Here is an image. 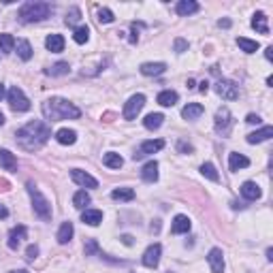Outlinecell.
Segmentation results:
<instances>
[{
  "mask_svg": "<svg viewBox=\"0 0 273 273\" xmlns=\"http://www.w3.org/2000/svg\"><path fill=\"white\" fill-rule=\"evenodd\" d=\"M15 136H17V145L22 149H26V152H36V149H41L45 143H47V139L51 136V128L45 124V122L34 120L19 128Z\"/></svg>",
  "mask_w": 273,
  "mask_h": 273,
  "instance_id": "6da1fadb",
  "label": "cell"
},
{
  "mask_svg": "<svg viewBox=\"0 0 273 273\" xmlns=\"http://www.w3.org/2000/svg\"><path fill=\"white\" fill-rule=\"evenodd\" d=\"M41 111L45 115V120H49V122L77 120L81 115L79 109H77L73 102H68L67 99H47L41 105Z\"/></svg>",
  "mask_w": 273,
  "mask_h": 273,
  "instance_id": "7a4b0ae2",
  "label": "cell"
},
{
  "mask_svg": "<svg viewBox=\"0 0 273 273\" xmlns=\"http://www.w3.org/2000/svg\"><path fill=\"white\" fill-rule=\"evenodd\" d=\"M51 13H54V6L49 2H43V0H30V2H24L19 6V22L24 24H34V22H43L47 19Z\"/></svg>",
  "mask_w": 273,
  "mask_h": 273,
  "instance_id": "3957f363",
  "label": "cell"
},
{
  "mask_svg": "<svg viewBox=\"0 0 273 273\" xmlns=\"http://www.w3.org/2000/svg\"><path fill=\"white\" fill-rule=\"evenodd\" d=\"M26 188H28V194H30V199H32V209H34V213L41 220H51V203L43 197L41 190H38L32 181H28Z\"/></svg>",
  "mask_w": 273,
  "mask_h": 273,
  "instance_id": "277c9868",
  "label": "cell"
},
{
  "mask_svg": "<svg viewBox=\"0 0 273 273\" xmlns=\"http://www.w3.org/2000/svg\"><path fill=\"white\" fill-rule=\"evenodd\" d=\"M233 126H235V120H233V113L226 107H220L216 111V120H213V128H216L218 135L229 136Z\"/></svg>",
  "mask_w": 273,
  "mask_h": 273,
  "instance_id": "5b68a950",
  "label": "cell"
},
{
  "mask_svg": "<svg viewBox=\"0 0 273 273\" xmlns=\"http://www.w3.org/2000/svg\"><path fill=\"white\" fill-rule=\"evenodd\" d=\"M6 99H9V105H11L13 111H19V113H22V111H28V109H30L28 96H26V94L22 92V88H17V86H13V88L9 90Z\"/></svg>",
  "mask_w": 273,
  "mask_h": 273,
  "instance_id": "8992f818",
  "label": "cell"
},
{
  "mask_svg": "<svg viewBox=\"0 0 273 273\" xmlns=\"http://www.w3.org/2000/svg\"><path fill=\"white\" fill-rule=\"evenodd\" d=\"M145 107V96L143 94H133L124 105V120H135L141 113V109Z\"/></svg>",
  "mask_w": 273,
  "mask_h": 273,
  "instance_id": "52a82bcc",
  "label": "cell"
},
{
  "mask_svg": "<svg viewBox=\"0 0 273 273\" xmlns=\"http://www.w3.org/2000/svg\"><path fill=\"white\" fill-rule=\"evenodd\" d=\"M216 92H218V96H222L224 101H237L239 99V88H237V83L231 81V79H218Z\"/></svg>",
  "mask_w": 273,
  "mask_h": 273,
  "instance_id": "ba28073f",
  "label": "cell"
},
{
  "mask_svg": "<svg viewBox=\"0 0 273 273\" xmlns=\"http://www.w3.org/2000/svg\"><path fill=\"white\" fill-rule=\"evenodd\" d=\"M162 147H165V141H162V139H149V141H143V143H141V147H139V152H135V154H133V160H141L143 156H149V154H154V152H160Z\"/></svg>",
  "mask_w": 273,
  "mask_h": 273,
  "instance_id": "9c48e42d",
  "label": "cell"
},
{
  "mask_svg": "<svg viewBox=\"0 0 273 273\" xmlns=\"http://www.w3.org/2000/svg\"><path fill=\"white\" fill-rule=\"evenodd\" d=\"M160 254H162L160 243H152L145 252H143V265L149 267V269H156V267H158V263H160Z\"/></svg>",
  "mask_w": 273,
  "mask_h": 273,
  "instance_id": "30bf717a",
  "label": "cell"
},
{
  "mask_svg": "<svg viewBox=\"0 0 273 273\" xmlns=\"http://www.w3.org/2000/svg\"><path fill=\"white\" fill-rule=\"evenodd\" d=\"M26 235H28V229H26L24 224L13 226V229L9 231V239H6V245H9L11 250H17L19 245H22V241L26 239Z\"/></svg>",
  "mask_w": 273,
  "mask_h": 273,
  "instance_id": "8fae6325",
  "label": "cell"
},
{
  "mask_svg": "<svg viewBox=\"0 0 273 273\" xmlns=\"http://www.w3.org/2000/svg\"><path fill=\"white\" fill-rule=\"evenodd\" d=\"M70 177H73L75 184H79L83 188H99V181H96L90 173L81 171V169H73V171H70Z\"/></svg>",
  "mask_w": 273,
  "mask_h": 273,
  "instance_id": "7c38bea8",
  "label": "cell"
},
{
  "mask_svg": "<svg viewBox=\"0 0 273 273\" xmlns=\"http://www.w3.org/2000/svg\"><path fill=\"white\" fill-rule=\"evenodd\" d=\"M207 263H209L211 267V273H222L224 271V254L220 248H213L209 250V254H207Z\"/></svg>",
  "mask_w": 273,
  "mask_h": 273,
  "instance_id": "4fadbf2b",
  "label": "cell"
},
{
  "mask_svg": "<svg viewBox=\"0 0 273 273\" xmlns=\"http://www.w3.org/2000/svg\"><path fill=\"white\" fill-rule=\"evenodd\" d=\"M241 197L245 201H258L263 197V190L256 181H243L241 184Z\"/></svg>",
  "mask_w": 273,
  "mask_h": 273,
  "instance_id": "5bb4252c",
  "label": "cell"
},
{
  "mask_svg": "<svg viewBox=\"0 0 273 273\" xmlns=\"http://www.w3.org/2000/svg\"><path fill=\"white\" fill-rule=\"evenodd\" d=\"M190 226H192V222H190V218L188 216H175L173 218V224H171V233L173 235H184V233H188L190 231Z\"/></svg>",
  "mask_w": 273,
  "mask_h": 273,
  "instance_id": "9a60e30c",
  "label": "cell"
},
{
  "mask_svg": "<svg viewBox=\"0 0 273 273\" xmlns=\"http://www.w3.org/2000/svg\"><path fill=\"white\" fill-rule=\"evenodd\" d=\"M141 177H143V181H147V184H154V181L158 179V162L156 160L145 162L141 169Z\"/></svg>",
  "mask_w": 273,
  "mask_h": 273,
  "instance_id": "2e32d148",
  "label": "cell"
},
{
  "mask_svg": "<svg viewBox=\"0 0 273 273\" xmlns=\"http://www.w3.org/2000/svg\"><path fill=\"white\" fill-rule=\"evenodd\" d=\"M141 75H145V77H156V75H162L167 70V64L165 62H145V64H141Z\"/></svg>",
  "mask_w": 273,
  "mask_h": 273,
  "instance_id": "e0dca14e",
  "label": "cell"
},
{
  "mask_svg": "<svg viewBox=\"0 0 273 273\" xmlns=\"http://www.w3.org/2000/svg\"><path fill=\"white\" fill-rule=\"evenodd\" d=\"M273 136V128L271 126H263L261 131H256V133H250L248 136H245V141L250 143V145H256V143H263V141H267Z\"/></svg>",
  "mask_w": 273,
  "mask_h": 273,
  "instance_id": "ac0fdd59",
  "label": "cell"
},
{
  "mask_svg": "<svg viewBox=\"0 0 273 273\" xmlns=\"http://www.w3.org/2000/svg\"><path fill=\"white\" fill-rule=\"evenodd\" d=\"M199 9H201L199 2H194V0H179V2L175 4V11H177V15H181V17L192 15V13H197Z\"/></svg>",
  "mask_w": 273,
  "mask_h": 273,
  "instance_id": "d6986e66",
  "label": "cell"
},
{
  "mask_svg": "<svg viewBox=\"0 0 273 273\" xmlns=\"http://www.w3.org/2000/svg\"><path fill=\"white\" fill-rule=\"evenodd\" d=\"M203 111H205L203 105H199V102H188V105L181 109V118L184 120H197V118L203 115Z\"/></svg>",
  "mask_w": 273,
  "mask_h": 273,
  "instance_id": "ffe728a7",
  "label": "cell"
},
{
  "mask_svg": "<svg viewBox=\"0 0 273 273\" xmlns=\"http://www.w3.org/2000/svg\"><path fill=\"white\" fill-rule=\"evenodd\" d=\"M267 15H265L263 11L254 13V17H252V28L256 32H261V34H269V24H267Z\"/></svg>",
  "mask_w": 273,
  "mask_h": 273,
  "instance_id": "44dd1931",
  "label": "cell"
},
{
  "mask_svg": "<svg viewBox=\"0 0 273 273\" xmlns=\"http://www.w3.org/2000/svg\"><path fill=\"white\" fill-rule=\"evenodd\" d=\"M0 167H2L4 171H17V158L9 149H0Z\"/></svg>",
  "mask_w": 273,
  "mask_h": 273,
  "instance_id": "7402d4cb",
  "label": "cell"
},
{
  "mask_svg": "<svg viewBox=\"0 0 273 273\" xmlns=\"http://www.w3.org/2000/svg\"><path fill=\"white\" fill-rule=\"evenodd\" d=\"M45 47H47L51 54H60L64 49V36L62 34H49L45 38Z\"/></svg>",
  "mask_w": 273,
  "mask_h": 273,
  "instance_id": "603a6c76",
  "label": "cell"
},
{
  "mask_svg": "<svg viewBox=\"0 0 273 273\" xmlns=\"http://www.w3.org/2000/svg\"><path fill=\"white\" fill-rule=\"evenodd\" d=\"M73 233H75L73 222H62L60 231H58V235H56L58 243H60V245H67V243L70 241V239H73Z\"/></svg>",
  "mask_w": 273,
  "mask_h": 273,
  "instance_id": "cb8c5ba5",
  "label": "cell"
},
{
  "mask_svg": "<svg viewBox=\"0 0 273 273\" xmlns=\"http://www.w3.org/2000/svg\"><path fill=\"white\" fill-rule=\"evenodd\" d=\"M81 222L88 226H99L102 222V211L99 209H86L81 213Z\"/></svg>",
  "mask_w": 273,
  "mask_h": 273,
  "instance_id": "d4e9b609",
  "label": "cell"
},
{
  "mask_svg": "<svg viewBox=\"0 0 273 273\" xmlns=\"http://www.w3.org/2000/svg\"><path fill=\"white\" fill-rule=\"evenodd\" d=\"M245 167H250V160L245 158L243 154L233 152L229 156V169H231V171H239V169H245Z\"/></svg>",
  "mask_w": 273,
  "mask_h": 273,
  "instance_id": "484cf974",
  "label": "cell"
},
{
  "mask_svg": "<svg viewBox=\"0 0 273 273\" xmlns=\"http://www.w3.org/2000/svg\"><path fill=\"white\" fill-rule=\"evenodd\" d=\"M177 92H175V90H162V92L158 94V105H162V107H173L175 102H177Z\"/></svg>",
  "mask_w": 273,
  "mask_h": 273,
  "instance_id": "4316f807",
  "label": "cell"
},
{
  "mask_svg": "<svg viewBox=\"0 0 273 273\" xmlns=\"http://www.w3.org/2000/svg\"><path fill=\"white\" fill-rule=\"evenodd\" d=\"M162 122H165V115L162 113H147L145 120H143V126H145L147 131H158L162 126Z\"/></svg>",
  "mask_w": 273,
  "mask_h": 273,
  "instance_id": "83f0119b",
  "label": "cell"
},
{
  "mask_svg": "<svg viewBox=\"0 0 273 273\" xmlns=\"http://www.w3.org/2000/svg\"><path fill=\"white\" fill-rule=\"evenodd\" d=\"M56 141L62 143V145H73L77 141V133L70 131V128H60V131L56 133Z\"/></svg>",
  "mask_w": 273,
  "mask_h": 273,
  "instance_id": "f1b7e54d",
  "label": "cell"
},
{
  "mask_svg": "<svg viewBox=\"0 0 273 273\" xmlns=\"http://www.w3.org/2000/svg\"><path fill=\"white\" fill-rule=\"evenodd\" d=\"M102 165L109 167V169H122V165H124V158H122L120 154H115V152H107L105 158H102Z\"/></svg>",
  "mask_w": 273,
  "mask_h": 273,
  "instance_id": "f546056e",
  "label": "cell"
},
{
  "mask_svg": "<svg viewBox=\"0 0 273 273\" xmlns=\"http://www.w3.org/2000/svg\"><path fill=\"white\" fill-rule=\"evenodd\" d=\"M237 45L241 47V51H245V54H254V51H258V41H252V38H245V36H239L237 38Z\"/></svg>",
  "mask_w": 273,
  "mask_h": 273,
  "instance_id": "4dcf8cb0",
  "label": "cell"
},
{
  "mask_svg": "<svg viewBox=\"0 0 273 273\" xmlns=\"http://www.w3.org/2000/svg\"><path fill=\"white\" fill-rule=\"evenodd\" d=\"M111 199L113 201H133L135 190L133 188H115V190L111 192Z\"/></svg>",
  "mask_w": 273,
  "mask_h": 273,
  "instance_id": "1f68e13d",
  "label": "cell"
},
{
  "mask_svg": "<svg viewBox=\"0 0 273 273\" xmlns=\"http://www.w3.org/2000/svg\"><path fill=\"white\" fill-rule=\"evenodd\" d=\"M90 194L86 190H77L75 197H73V205L77 207V209H86V205H90Z\"/></svg>",
  "mask_w": 273,
  "mask_h": 273,
  "instance_id": "d6a6232c",
  "label": "cell"
},
{
  "mask_svg": "<svg viewBox=\"0 0 273 273\" xmlns=\"http://www.w3.org/2000/svg\"><path fill=\"white\" fill-rule=\"evenodd\" d=\"M68 70H70L68 62H56L54 67L47 68V75H51V77H60V75H68Z\"/></svg>",
  "mask_w": 273,
  "mask_h": 273,
  "instance_id": "836d02e7",
  "label": "cell"
},
{
  "mask_svg": "<svg viewBox=\"0 0 273 273\" xmlns=\"http://www.w3.org/2000/svg\"><path fill=\"white\" fill-rule=\"evenodd\" d=\"M13 47H15V38L13 34H0V51H4V54H11Z\"/></svg>",
  "mask_w": 273,
  "mask_h": 273,
  "instance_id": "e575fe53",
  "label": "cell"
},
{
  "mask_svg": "<svg viewBox=\"0 0 273 273\" xmlns=\"http://www.w3.org/2000/svg\"><path fill=\"white\" fill-rule=\"evenodd\" d=\"M73 38H75V43H79V45L88 43V38H90V28H88V26H77L75 32H73Z\"/></svg>",
  "mask_w": 273,
  "mask_h": 273,
  "instance_id": "d590c367",
  "label": "cell"
},
{
  "mask_svg": "<svg viewBox=\"0 0 273 273\" xmlns=\"http://www.w3.org/2000/svg\"><path fill=\"white\" fill-rule=\"evenodd\" d=\"M201 173H203L207 179H211V181H220V175H218L216 167H213L211 162H205V165H201Z\"/></svg>",
  "mask_w": 273,
  "mask_h": 273,
  "instance_id": "8d00e7d4",
  "label": "cell"
},
{
  "mask_svg": "<svg viewBox=\"0 0 273 273\" xmlns=\"http://www.w3.org/2000/svg\"><path fill=\"white\" fill-rule=\"evenodd\" d=\"M17 56L22 58V60H30L32 58V47L28 41H19L17 43Z\"/></svg>",
  "mask_w": 273,
  "mask_h": 273,
  "instance_id": "74e56055",
  "label": "cell"
},
{
  "mask_svg": "<svg viewBox=\"0 0 273 273\" xmlns=\"http://www.w3.org/2000/svg\"><path fill=\"white\" fill-rule=\"evenodd\" d=\"M79 19H81V9H79V6H70V11L67 13V17H64L67 26H75Z\"/></svg>",
  "mask_w": 273,
  "mask_h": 273,
  "instance_id": "f35d334b",
  "label": "cell"
},
{
  "mask_svg": "<svg viewBox=\"0 0 273 273\" xmlns=\"http://www.w3.org/2000/svg\"><path fill=\"white\" fill-rule=\"evenodd\" d=\"M99 243H96V239H88L86 245H83V254L86 256H92V254H99Z\"/></svg>",
  "mask_w": 273,
  "mask_h": 273,
  "instance_id": "ab89813d",
  "label": "cell"
},
{
  "mask_svg": "<svg viewBox=\"0 0 273 273\" xmlns=\"http://www.w3.org/2000/svg\"><path fill=\"white\" fill-rule=\"evenodd\" d=\"M113 13H111V9H107V6H102V9H99V22L101 24H111L113 22Z\"/></svg>",
  "mask_w": 273,
  "mask_h": 273,
  "instance_id": "60d3db41",
  "label": "cell"
},
{
  "mask_svg": "<svg viewBox=\"0 0 273 273\" xmlns=\"http://www.w3.org/2000/svg\"><path fill=\"white\" fill-rule=\"evenodd\" d=\"M36 256H38V245H28V250H26V261L34 263Z\"/></svg>",
  "mask_w": 273,
  "mask_h": 273,
  "instance_id": "b9f144b4",
  "label": "cell"
},
{
  "mask_svg": "<svg viewBox=\"0 0 273 273\" xmlns=\"http://www.w3.org/2000/svg\"><path fill=\"white\" fill-rule=\"evenodd\" d=\"M186 49H188V41H186V38H175V51H177V54H184Z\"/></svg>",
  "mask_w": 273,
  "mask_h": 273,
  "instance_id": "7bdbcfd3",
  "label": "cell"
},
{
  "mask_svg": "<svg viewBox=\"0 0 273 273\" xmlns=\"http://www.w3.org/2000/svg\"><path fill=\"white\" fill-rule=\"evenodd\" d=\"M177 149H179L181 154H188V152H192L194 147L190 145V143H186V141H179V143H177Z\"/></svg>",
  "mask_w": 273,
  "mask_h": 273,
  "instance_id": "ee69618b",
  "label": "cell"
},
{
  "mask_svg": "<svg viewBox=\"0 0 273 273\" xmlns=\"http://www.w3.org/2000/svg\"><path fill=\"white\" fill-rule=\"evenodd\" d=\"M245 122H248V124H261V115H256V113H250L248 118H245Z\"/></svg>",
  "mask_w": 273,
  "mask_h": 273,
  "instance_id": "f6af8a7d",
  "label": "cell"
},
{
  "mask_svg": "<svg viewBox=\"0 0 273 273\" xmlns=\"http://www.w3.org/2000/svg\"><path fill=\"white\" fill-rule=\"evenodd\" d=\"M4 218H9V209H6V207L0 203V220H4Z\"/></svg>",
  "mask_w": 273,
  "mask_h": 273,
  "instance_id": "bcb514c9",
  "label": "cell"
},
{
  "mask_svg": "<svg viewBox=\"0 0 273 273\" xmlns=\"http://www.w3.org/2000/svg\"><path fill=\"white\" fill-rule=\"evenodd\" d=\"M139 41V32H136V24H133V36H131V43Z\"/></svg>",
  "mask_w": 273,
  "mask_h": 273,
  "instance_id": "7dc6e473",
  "label": "cell"
},
{
  "mask_svg": "<svg viewBox=\"0 0 273 273\" xmlns=\"http://www.w3.org/2000/svg\"><path fill=\"white\" fill-rule=\"evenodd\" d=\"M218 26L220 28H231V19H220Z\"/></svg>",
  "mask_w": 273,
  "mask_h": 273,
  "instance_id": "c3c4849f",
  "label": "cell"
},
{
  "mask_svg": "<svg viewBox=\"0 0 273 273\" xmlns=\"http://www.w3.org/2000/svg\"><path fill=\"white\" fill-rule=\"evenodd\" d=\"M199 90H201V92L205 94L207 90H209V83H207V81H201V83H199Z\"/></svg>",
  "mask_w": 273,
  "mask_h": 273,
  "instance_id": "681fc988",
  "label": "cell"
},
{
  "mask_svg": "<svg viewBox=\"0 0 273 273\" xmlns=\"http://www.w3.org/2000/svg\"><path fill=\"white\" fill-rule=\"evenodd\" d=\"M265 58H267L269 62L273 60V47H267V49H265Z\"/></svg>",
  "mask_w": 273,
  "mask_h": 273,
  "instance_id": "f907efd6",
  "label": "cell"
},
{
  "mask_svg": "<svg viewBox=\"0 0 273 273\" xmlns=\"http://www.w3.org/2000/svg\"><path fill=\"white\" fill-rule=\"evenodd\" d=\"M122 241H124L126 245H133V237L131 235H122Z\"/></svg>",
  "mask_w": 273,
  "mask_h": 273,
  "instance_id": "816d5d0a",
  "label": "cell"
},
{
  "mask_svg": "<svg viewBox=\"0 0 273 273\" xmlns=\"http://www.w3.org/2000/svg\"><path fill=\"white\" fill-rule=\"evenodd\" d=\"M0 190H9V184H6V181H0Z\"/></svg>",
  "mask_w": 273,
  "mask_h": 273,
  "instance_id": "f5cc1de1",
  "label": "cell"
},
{
  "mask_svg": "<svg viewBox=\"0 0 273 273\" xmlns=\"http://www.w3.org/2000/svg\"><path fill=\"white\" fill-rule=\"evenodd\" d=\"M4 99V83H0V101Z\"/></svg>",
  "mask_w": 273,
  "mask_h": 273,
  "instance_id": "db71d44e",
  "label": "cell"
},
{
  "mask_svg": "<svg viewBox=\"0 0 273 273\" xmlns=\"http://www.w3.org/2000/svg\"><path fill=\"white\" fill-rule=\"evenodd\" d=\"M267 258H269V261H273V250H271V248L267 250Z\"/></svg>",
  "mask_w": 273,
  "mask_h": 273,
  "instance_id": "11a10c76",
  "label": "cell"
},
{
  "mask_svg": "<svg viewBox=\"0 0 273 273\" xmlns=\"http://www.w3.org/2000/svg\"><path fill=\"white\" fill-rule=\"evenodd\" d=\"M11 273H28L26 269H15V271H11Z\"/></svg>",
  "mask_w": 273,
  "mask_h": 273,
  "instance_id": "9f6ffc18",
  "label": "cell"
},
{
  "mask_svg": "<svg viewBox=\"0 0 273 273\" xmlns=\"http://www.w3.org/2000/svg\"><path fill=\"white\" fill-rule=\"evenodd\" d=\"M4 124V115H2V111H0V126Z\"/></svg>",
  "mask_w": 273,
  "mask_h": 273,
  "instance_id": "6f0895ef",
  "label": "cell"
}]
</instances>
